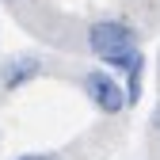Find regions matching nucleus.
Instances as JSON below:
<instances>
[{"label":"nucleus","mask_w":160,"mask_h":160,"mask_svg":"<svg viewBox=\"0 0 160 160\" xmlns=\"http://www.w3.org/2000/svg\"><path fill=\"white\" fill-rule=\"evenodd\" d=\"M80 92L92 99V107L99 114H122L126 111V88L118 84V76L111 69H88L80 76Z\"/></svg>","instance_id":"f03ea898"},{"label":"nucleus","mask_w":160,"mask_h":160,"mask_svg":"<svg viewBox=\"0 0 160 160\" xmlns=\"http://www.w3.org/2000/svg\"><path fill=\"white\" fill-rule=\"evenodd\" d=\"M84 42H88V50L99 57V61H107V57L126 53V50L137 46V31L130 23H122V19H95V23L84 31Z\"/></svg>","instance_id":"f257e3e1"},{"label":"nucleus","mask_w":160,"mask_h":160,"mask_svg":"<svg viewBox=\"0 0 160 160\" xmlns=\"http://www.w3.org/2000/svg\"><path fill=\"white\" fill-rule=\"evenodd\" d=\"M15 160H61L57 152H19Z\"/></svg>","instance_id":"39448f33"},{"label":"nucleus","mask_w":160,"mask_h":160,"mask_svg":"<svg viewBox=\"0 0 160 160\" xmlns=\"http://www.w3.org/2000/svg\"><path fill=\"white\" fill-rule=\"evenodd\" d=\"M141 80H145V57L126 69V84H122L126 88V107H137V103H141Z\"/></svg>","instance_id":"20e7f679"},{"label":"nucleus","mask_w":160,"mask_h":160,"mask_svg":"<svg viewBox=\"0 0 160 160\" xmlns=\"http://www.w3.org/2000/svg\"><path fill=\"white\" fill-rule=\"evenodd\" d=\"M38 76H42V61L34 53H23V57H12V61L0 65V88L4 92H19V88H27Z\"/></svg>","instance_id":"7ed1b4c3"},{"label":"nucleus","mask_w":160,"mask_h":160,"mask_svg":"<svg viewBox=\"0 0 160 160\" xmlns=\"http://www.w3.org/2000/svg\"><path fill=\"white\" fill-rule=\"evenodd\" d=\"M8 4H23V0H8Z\"/></svg>","instance_id":"0eeeda50"},{"label":"nucleus","mask_w":160,"mask_h":160,"mask_svg":"<svg viewBox=\"0 0 160 160\" xmlns=\"http://www.w3.org/2000/svg\"><path fill=\"white\" fill-rule=\"evenodd\" d=\"M152 133L160 137V103H156V111H152Z\"/></svg>","instance_id":"423d86ee"}]
</instances>
